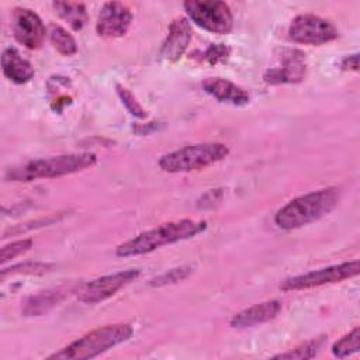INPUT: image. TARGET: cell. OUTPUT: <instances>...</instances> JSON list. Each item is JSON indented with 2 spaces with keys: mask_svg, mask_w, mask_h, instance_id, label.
Here are the masks:
<instances>
[{
  "mask_svg": "<svg viewBox=\"0 0 360 360\" xmlns=\"http://www.w3.org/2000/svg\"><path fill=\"white\" fill-rule=\"evenodd\" d=\"M207 229L205 221L180 219L162 224L156 228L141 232L132 239L121 243L115 249L118 257H131L150 253L162 246L172 245L197 236Z\"/></svg>",
  "mask_w": 360,
  "mask_h": 360,
  "instance_id": "1",
  "label": "cell"
},
{
  "mask_svg": "<svg viewBox=\"0 0 360 360\" xmlns=\"http://www.w3.org/2000/svg\"><path fill=\"white\" fill-rule=\"evenodd\" d=\"M340 200L338 187H326L300 195L283 205L274 215V222L281 229H297L321 219L333 211Z\"/></svg>",
  "mask_w": 360,
  "mask_h": 360,
  "instance_id": "2",
  "label": "cell"
},
{
  "mask_svg": "<svg viewBox=\"0 0 360 360\" xmlns=\"http://www.w3.org/2000/svg\"><path fill=\"white\" fill-rule=\"evenodd\" d=\"M97 163L94 153H66L49 158L34 159L13 167H8L4 173L7 181H32L37 179H53L72 173L82 172Z\"/></svg>",
  "mask_w": 360,
  "mask_h": 360,
  "instance_id": "3",
  "label": "cell"
},
{
  "mask_svg": "<svg viewBox=\"0 0 360 360\" xmlns=\"http://www.w3.org/2000/svg\"><path fill=\"white\" fill-rule=\"evenodd\" d=\"M134 335L129 323H112L96 328L79 339L73 340L59 352L48 356L56 360H83L93 359L101 353L124 343Z\"/></svg>",
  "mask_w": 360,
  "mask_h": 360,
  "instance_id": "4",
  "label": "cell"
},
{
  "mask_svg": "<svg viewBox=\"0 0 360 360\" xmlns=\"http://www.w3.org/2000/svg\"><path fill=\"white\" fill-rule=\"evenodd\" d=\"M228 155L229 148L221 142L193 143L160 156L159 167L167 173L195 172L224 160Z\"/></svg>",
  "mask_w": 360,
  "mask_h": 360,
  "instance_id": "5",
  "label": "cell"
},
{
  "mask_svg": "<svg viewBox=\"0 0 360 360\" xmlns=\"http://www.w3.org/2000/svg\"><path fill=\"white\" fill-rule=\"evenodd\" d=\"M183 7L188 18L208 32L229 34L233 28V15L225 1L188 0Z\"/></svg>",
  "mask_w": 360,
  "mask_h": 360,
  "instance_id": "6",
  "label": "cell"
},
{
  "mask_svg": "<svg viewBox=\"0 0 360 360\" xmlns=\"http://www.w3.org/2000/svg\"><path fill=\"white\" fill-rule=\"evenodd\" d=\"M359 271H360V262L356 259L352 262H345L340 264H335V266H329V267L318 269L304 274L288 277L284 281H281L280 288L283 291H298V290L321 287L325 284H335L357 276Z\"/></svg>",
  "mask_w": 360,
  "mask_h": 360,
  "instance_id": "7",
  "label": "cell"
},
{
  "mask_svg": "<svg viewBox=\"0 0 360 360\" xmlns=\"http://www.w3.org/2000/svg\"><path fill=\"white\" fill-rule=\"evenodd\" d=\"M339 37L338 28L319 15L305 13L297 15L288 27V38L304 45H323Z\"/></svg>",
  "mask_w": 360,
  "mask_h": 360,
  "instance_id": "8",
  "label": "cell"
},
{
  "mask_svg": "<svg viewBox=\"0 0 360 360\" xmlns=\"http://www.w3.org/2000/svg\"><path fill=\"white\" fill-rule=\"evenodd\" d=\"M141 271L138 269H128L118 273L107 274L97 277L89 283H86L79 291H77V300L83 304L94 305L98 302H103L117 294L121 288L132 283L139 277Z\"/></svg>",
  "mask_w": 360,
  "mask_h": 360,
  "instance_id": "9",
  "label": "cell"
},
{
  "mask_svg": "<svg viewBox=\"0 0 360 360\" xmlns=\"http://www.w3.org/2000/svg\"><path fill=\"white\" fill-rule=\"evenodd\" d=\"M305 73V53L297 48H285L278 56V65L269 68L263 79L269 84H295L304 80Z\"/></svg>",
  "mask_w": 360,
  "mask_h": 360,
  "instance_id": "10",
  "label": "cell"
},
{
  "mask_svg": "<svg viewBox=\"0 0 360 360\" xmlns=\"http://www.w3.org/2000/svg\"><path fill=\"white\" fill-rule=\"evenodd\" d=\"M11 30L15 41L28 49L41 48L46 35V28L39 15L25 7L13 10Z\"/></svg>",
  "mask_w": 360,
  "mask_h": 360,
  "instance_id": "11",
  "label": "cell"
},
{
  "mask_svg": "<svg viewBox=\"0 0 360 360\" xmlns=\"http://www.w3.org/2000/svg\"><path fill=\"white\" fill-rule=\"evenodd\" d=\"M131 8L120 1H107L100 8L96 31L104 38H118L128 32L132 24Z\"/></svg>",
  "mask_w": 360,
  "mask_h": 360,
  "instance_id": "12",
  "label": "cell"
},
{
  "mask_svg": "<svg viewBox=\"0 0 360 360\" xmlns=\"http://www.w3.org/2000/svg\"><path fill=\"white\" fill-rule=\"evenodd\" d=\"M193 30L187 18L177 17L169 25V32L160 48V58L166 62H177L187 51Z\"/></svg>",
  "mask_w": 360,
  "mask_h": 360,
  "instance_id": "13",
  "label": "cell"
},
{
  "mask_svg": "<svg viewBox=\"0 0 360 360\" xmlns=\"http://www.w3.org/2000/svg\"><path fill=\"white\" fill-rule=\"evenodd\" d=\"M280 311H281V302L278 300L263 301L260 304H255L235 314L231 318L229 325L233 329L253 328L256 325H262L274 319L280 314Z\"/></svg>",
  "mask_w": 360,
  "mask_h": 360,
  "instance_id": "14",
  "label": "cell"
},
{
  "mask_svg": "<svg viewBox=\"0 0 360 360\" xmlns=\"http://www.w3.org/2000/svg\"><path fill=\"white\" fill-rule=\"evenodd\" d=\"M202 90L219 103L243 107L249 104V93L236 83L222 77H208L202 82Z\"/></svg>",
  "mask_w": 360,
  "mask_h": 360,
  "instance_id": "15",
  "label": "cell"
},
{
  "mask_svg": "<svg viewBox=\"0 0 360 360\" xmlns=\"http://www.w3.org/2000/svg\"><path fill=\"white\" fill-rule=\"evenodd\" d=\"M1 70L4 76L15 84L28 83L35 75L30 60H27L14 46H7L3 49Z\"/></svg>",
  "mask_w": 360,
  "mask_h": 360,
  "instance_id": "16",
  "label": "cell"
},
{
  "mask_svg": "<svg viewBox=\"0 0 360 360\" xmlns=\"http://www.w3.org/2000/svg\"><path fill=\"white\" fill-rule=\"evenodd\" d=\"M69 288H52L46 291H41L35 295H31L22 308L24 316H39L45 312H48L51 308L58 305L66 295Z\"/></svg>",
  "mask_w": 360,
  "mask_h": 360,
  "instance_id": "17",
  "label": "cell"
},
{
  "mask_svg": "<svg viewBox=\"0 0 360 360\" xmlns=\"http://www.w3.org/2000/svg\"><path fill=\"white\" fill-rule=\"evenodd\" d=\"M58 15L68 22V25L75 30L80 31L87 22V10L83 3L75 1H53L52 3Z\"/></svg>",
  "mask_w": 360,
  "mask_h": 360,
  "instance_id": "18",
  "label": "cell"
},
{
  "mask_svg": "<svg viewBox=\"0 0 360 360\" xmlns=\"http://www.w3.org/2000/svg\"><path fill=\"white\" fill-rule=\"evenodd\" d=\"M49 39L55 49L65 56H72L77 52V44L75 38L60 25L51 24L49 27Z\"/></svg>",
  "mask_w": 360,
  "mask_h": 360,
  "instance_id": "19",
  "label": "cell"
},
{
  "mask_svg": "<svg viewBox=\"0 0 360 360\" xmlns=\"http://www.w3.org/2000/svg\"><path fill=\"white\" fill-rule=\"evenodd\" d=\"M325 340H326V338L321 336V338H315V339L302 342V343H300L298 346H295L294 349H291V350H288L285 353L276 354L274 359H300V360H302V359H312L322 349Z\"/></svg>",
  "mask_w": 360,
  "mask_h": 360,
  "instance_id": "20",
  "label": "cell"
},
{
  "mask_svg": "<svg viewBox=\"0 0 360 360\" xmlns=\"http://www.w3.org/2000/svg\"><path fill=\"white\" fill-rule=\"evenodd\" d=\"M360 350V328L356 326L349 333L342 336L332 345V354L335 357L343 359L349 357Z\"/></svg>",
  "mask_w": 360,
  "mask_h": 360,
  "instance_id": "21",
  "label": "cell"
},
{
  "mask_svg": "<svg viewBox=\"0 0 360 360\" xmlns=\"http://www.w3.org/2000/svg\"><path fill=\"white\" fill-rule=\"evenodd\" d=\"M53 269V264L51 263H42V262H24L18 264H13L7 269H3L0 273L1 281H4L8 276H15V274H35L41 276L45 273H49Z\"/></svg>",
  "mask_w": 360,
  "mask_h": 360,
  "instance_id": "22",
  "label": "cell"
},
{
  "mask_svg": "<svg viewBox=\"0 0 360 360\" xmlns=\"http://www.w3.org/2000/svg\"><path fill=\"white\" fill-rule=\"evenodd\" d=\"M229 56H231V48L225 44H210L205 51L193 53L194 59H197L198 62H205L210 66L225 63Z\"/></svg>",
  "mask_w": 360,
  "mask_h": 360,
  "instance_id": "23",
  "label": "cell"
},
{
  "mask_svg": "<svg viewBox=\"0 0 360 360\" xmlns=\"http://www.w3.org/2000/svg\"><path fill=\"white\" fill-rule=\"evenodd\" d=\"M191 273H193V267H190V266L174 267V269H170V270L162 273L160 276L152 278L149 281V285L150 287H165L169 284H176L179 281L186 280Z\"/></svg>",
  "mask_w": 360,
  "mask_h": 360,
  "instance_id": "24",
  "label": "cell"
},
{
  "mask_svg": "<svg viewBox=\"0 0 360 360\" xmlns=\"http://www.w3.org/2000/svg\"><path fill=\"white\" fill-rule=\"evenodd\" d=\"M115 89H117V94H118V97H120L122 105L127 108V111H128L132 117L139 118V120L146 118V115H148L146 110L139 104V101L134 97V94H132L128 89H125V87L121 86V84H117Z\"/></svg>",
  "mask_w": 360,
  "mask_h": 360,
  "instance_id": "25",
  "label": "cell"
},
{
  "mask_svg": "<svg viewBox=\"0 0 360 360\" xmlns=\"http://www.w3.org/2000/svg\"><path fill=\"white\" fill-rule=\"evenodd\" d=\"M34 242L32 239H20V240H14L8 245H4L0 250V263L6 264L8 260L28 252L32 248Z\"/></svg>",
  "mask_w": 360,
  "mask_h": 360,
  "instance_id": "26",
  "label": "cell"
},
{
  "mask_svg": "<svg viewBox=\"0 0 360 360\" xmlns=\"http://www.w3.org/2000/svg\"><path fill=\"white\" fill-rule=\"evenodd\" d=\"M59 215H51V217H46V218H41V219H35V221H31V222H25V224H21V225H15L14 228H8L3 232V238H7V236H14V235H21L27 231H31V229H35V228H41V226H48V225H52L53 222H58L59 221Z\"/></svg>",
  "mask_w": 360,
  "mask_h": 360,
  "instance_id": "27",
  "label": "cell"
},
{
  "mask_svg": "<svg viewBox=\"0 0 360 360\" xmlns=\"http://www.w3.org/2000/svg\"><path fill=\"white\" fill-rule=\"evenodd\" d=\"M224 198V191L222 188H215V190H208L207 193H204L198 201H197V207L201 210H211L215 208L217 205L221 204Z\"/></svg>",
  "mask_w": 360,
  "mask_h": 360,
  "instance_id": "28",
  "label": "cell"
},
{
  "mask_svg": "<svg viewBox=\"0 0 360 360\" xmlns=\"http://www.w3.org/2000/svg\"><path fill=\"white\" fill-rule=\"evenodd\" d=\"M340 68L343 70H352V72H357L359 70V55L353 53V55H347L342 59L340 62Z\"/></svg>",
  "mask_w": 360,
  "mask_h": 360,
  "instance_id": "29",
  "label": "cell"
}]
</instances>
